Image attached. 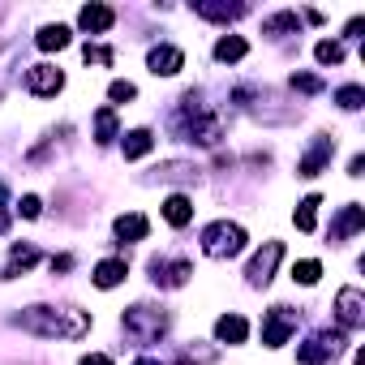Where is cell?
I'll list each match as a JSON object with an SVG mask.
<instances>
[{
  "label": "cell",
  "mask_w": 365,
  "mask_h": 365,
  "mask_svg": "<svg viewBox=\"0 0 365 365\" xmlns=\"http://www.w3.org/2000/svg\"><path fill=\"white\" fill-rule=\"evenodd\" d=\"M18 327H26L31 335H43V339H82L91 331V314L73 309V305H31L18 314Z\"/></svg>",
  "instance_id": "1"
},
{
  "label": "cell",
  "mask_w": 365,
  "mask_h": 365,
  "mask_svg": "<svg viewBox=\"0 0 365 365\" xmlns=\"http://www.w3.org/2000/svg\"><path fill=\"white\" fill-rule=\"evenodd\" d=\"M245 250V228L241 224H228V220H215L202 228V254L224 262V258H237Z\"/></svg>",
  "instance_id": "2"
},
{
  "label": "cell",
  "mask_w": 365,
  "mask_h": 365,
  "mask_svg": "<svg viewBox=\"0 0 365 365\" xmlns=\"http://www.w3.org/2000/svg\"><path fill=\"white\" fill-rule=\"evenodd\" d=\"M120 327H125L138 344H155V339L168 331V314H163V309H155V305H133V309H125Z\"/></svg>",
  "instance_id": "3"
},
{
  "label": "cell",
  "mask_w": 365,
  "mask_h": 365,
  "mask_svg": "<svg viewBox=\"0 0 365 365\" xmlns=\"http://www.w3.org/2000/svg\"><path fill=\"white\" fill-rule=\"evenodd\" d=\"M339 352H344V335L339 331H318L297 348V361L301 365H335Z\"/></svg>",
  "instance_id": "4"
},
{
  "label": "cell",
  "mask_w": 365,
  "mask_h": 365,
  "mask_svg": "<svg viewBox=\"0 0 365 365\" xmlns=\"http://www.w3.org/2000/svg\"><path fill=\"white\" fill-rule=\"evenodd\" d=\"M292 331H297V314H292L288 305L267 309V318H262V344H267V348H284Z\"/></svg>",
  "instance_id": "5"
},
{
  "label": "cell",
  "mask_w": 365,
  "mask_h": 365,
  "mask_svg": "<svg viewBox=\"0 0 365 365\" xmlns=\"http://www.w3.org/2000/svg\"><path fill=\"white\" fill-rule=\"evenodd\" d=\"M22 82H26V91H31V95H39V99H52V95H61V91H65V73H61L56 65H31Z\"/></svg>",
  "instance_id": "6"
},
{
  "label": "cell",
  "mask_w": 365,
  "mask_h": 365,
  "mask_svg": "<svg viewBox=\"0 0 365 365\" xmlns=\"http://www.w3.org/2000/svg\"><path fill=\"white\" fill-rule=\"evenodd\" d=\"M279 258H284V241H267L258 254H254V262H250V284L254 288H267L271 284V275H275V267H279Z\"/></svg>",
  "instance_id": "7"
},
{
  "label": "cell",
  "mask_w": 365,
  "mask_h": 365,
  "mask_svg": "<svg viewBox=\"0 0 365 365\" xmlns=\"http://www.w3.org/2000/svg\"><path fill=\"white\" fill-rule=\"evenodd\" d=\"M190 275H194V262L190 258H155L150 262V279L159 284V288H180V284H190Z\"/></svg>",
  "instance_id": "8"
},
{
  "label": "cell",
  "mask_w": 365,
  "mask_h": 365,
  "mask_svg": "<svg viewBox=\"0 0 365 365\" xmlns=\"http://www.w3.org/2000/svg\"><path fill=\"white\" fill-rule=\"evenodd\" d=\"M335 318H339L344 331H356V327L365 322V297H361V288H339V297H335Z\"/></svg>",
  "instance_id": "9"
},
{
  "label": "cell",
  "mask_w": 365,
  "mask_h": 365,
  "mask_svg": "<svg viewBox=\"0 0 365 365\" xmlns=\"http://www.w3.org/2000/svg\"><path fill=\"white\" fill-rule=\"evenodd\" d=\"M146 65H150V73H155V78H172V73L185 69V52L172 48V43H159V48H150Z\"/></svg>",
  "instance_id": "10"
},
{
  "label": "cell",
  "mask_w": 365,
  "mask_h": 365,
  "mask_svg": "<svg viewBox=\"0 0 365 365\" xmlns=\"http://www.w3.org/2000/svg\"><path fill=\"white\" fill-rule=\"evenodd\" d=\"M112 22H116V9H108V5H86V9L78 14V26H82V31H91V35L112 31Z\"/></svg>",
  "instance_id": "11"
},
{
  "label": "cell",
  "mask_w": 365,
  "mask_h": 365,
  "mask_svg": "<svg viewBox=\"0 0 365 365\" xmlns=\"http://www.w3.org/2000/svg\"><path fill=\"white\" fill-rule=\"evenodd\" d=\"M331 155H335V142H331V138H318V142L309 146V155L297 163V176H318V172H322V163H327Z\"/></svg>",
  "instance_id": "12"
},
{
  "label": "cell",
  "mask_w": 365,
  "mask_h": 365,
  "mask_svg": "<svg viewBox=\"0 0 365 365\" xmlns=\"http://www.w3.org/2000/svg\"><path fill=\"white\" fill-rule=\"evenodd\" d=\"M194 14H198V18H207V22H237V18L245 14V5H224V0H198Z\"/></svg>",
  "instance_id": "13"
},
{
  "label": "cell",
  "mask_w": 365,
  "mask_h": 365,
  "mask_svg": "<svg viewBox=\"0 0 365 365\" xmlns=\"http://www.w3.org/2000/svg\"><path fill=\"white\" fill-rule=\"evenodd\" d=\"M125 275H129L125 258H103L91 279H95V288H116V284H125Z\"/></svg>",
  "instance_id": "14"
},
{
  "label": "cell",
  "mask_w": 365,
  "mask_h": 365,
  "mask_svg": "<svg viewBox=\"0 0 365 365\" xmlns=\"http://www.w3.org/2000/svg\"><path fill=\"white\" fill-rule=\"evenodd\" d=\"M39 262V250L35 245H14V254H9V262L0 267V279H14L18 271H31Z\"/></svg>",
  "instance_id": "15"
},
{
  "label": "cell",
  "mask_w": 365,
  "mask_h": 365,
  "mask_svg": "<svg viewBox=\"0 0 365 365\" xmlns=\"http://www.w3.org/2000/svg\"><path fill=\"white\" fill-rule=\"evenodd\" d=\"M361 224H365V211H361L356 202H352V207H344V211H339V220L331 224V241H348Z\"/></svg>",
  "instance_id": "16"
},
{
  "label": "cell",
  "mask_w": 365,
  "mask_h": 365,
  "mask_svg": "<svg viewBox=\"0 0 365 365\" xmlns=\"http://www.w3.org/2000/svg\"><path fill=\"white\" fill-rule=\"evenodd\" d=\"M163 220H168L172 228H185V224L194 220V202H190L185 194H172V198L163 202Z\"/></svg>",
  "instance_id": "17"
},
{
  "label": "cell",
  "mask_w": 365,
  "mask_h": 365,
  "mask_svg": "<svg viewBox=\"0 0 365 365\" xmlns=\"http://www.w3.org/2000/svg\"><path fill=\"white\" fill-rule=\"evenodd\" d=\"M215 335H220L224 344H245V335H250V322H245L241 314H224V318L215 322Z\"/></svg>",
  "instance_id": "18"
},
{
  "label": "cell",
  "mask_w": 365,
  "mask_h": 365,
  "mask_svg": "<svg viewBox=\"0 0 365 365\" xmlns=\"http://www.w3.org/2000/svg\"><path fill=\"white\" fill-rule=\"evenodd\" d=\"M146 232H150V220H146V215H138V211L116 220V237H120V241H142Z\"/></svg>",
  "instance_id": "19"
},
{
  "label": "cell",
  "mask_w": 365,
  "mask_h": 365,
  "mask_svg": "<svg viewBox=\"0 0 365 365\" xmlns=\"http://www.w3.org/2000/svg\"><path fill=\"white\" fill-rule=\"evenodd\" d=\"M35 43H39V52H61V48H69V26H43L39 35H35Z\"/></svg>",
  "instance_id": "20"
},
{
  "label": "cell",
  "mask_w": 365,
  "mask_h": 365,
  "mask_svg": "<svg viewBox=\"0 0 365 365\" xmlns=\"http://www.w3.org/2000/svg\"><path fill=\"white\" fill-rule=\"evenodd\" d=\"M245 52H250V43H245L241 35H224V39L215 43V61H224V65H232V61H245Z\"/></svg>",
  "instance_id": "21"
},
{
  "label": "cell",
  "mask_w": 365,
  "mask_h": 365,
  "mask_svg": "<svg viewBox=\"0 0 365 365\" xmlns=\"http://www.w3.org/2000/svg\"><path fill=\"white\" fill-rule=\"evenodd\" d=\"M150 150H155V133H150V129L125 133V159H142V155H150Z\"/></svg>",
  "instance_id": "22"
},
{
  "label": "cell",
  "mask_w": 365,
  "mask_h": 365,
  "mask_svg": "<svg viewBox=\"0 0 365 365\" xmlns=\"http://www.w3.org/2000/svg\"><path fill=\"white\" fill-rule=\"evenodd\" d=\"M297 26H301V18H297L292 9H284V14H275V18L262 22V35H275V39H279V35H288V31H297Z\"/></svg>",
  "instance_id": "23"
},
{
  "label": "cell",
  "mask_w": 365,
  "mask_h": 365,
  "mask_svg": "<svg viewBox=\"0 0 365 365\" xmlns=\"http://www.w3.org/2000/svg\"><path fill=\"white\" fill-rule=\"evenodd\" d=\"M95 138H99V146H108L116 138V112L112 108H99L95 112Z\"/></svg>",
  "instance_id": "24"
},
{
  "label": "cell",
  "mask_w": 365,
  "mask_h": 365,
  "mask_svg": "<svg viewBox=\"0 0 365 365\" xmlns=\"http://www.w3.org/2000/svg\"><path fill=\"white\" fill-rule=\"evenodd\" d=\"M318 207H322V202H318V194H309V198H305V202L297 207V215H292V224H297L301 232H314V224H318V220H314V215H318Z\"/></svg>",
  "instance_id": "25"
},
{
  "label": "cell",
  "mask_w": 365,
  "mask_h": 365,
  "mask_svg": "<svg viewBox=\"0 0 365 365\" xmlns=\"http://www.w3.org/2000/svg\"><path fill=\"white\" fill-rule=\"evenodd\" d=\"M220 356V348H207V344H185V348H180V361H185V365H211Z\"/></svg>",
  "instance_id": "26"
},
{
  "label": "cell",
  "mask_w": 365,
  "mask_h": 365,
  "mask_svg": "<svg viewBox=\"0 0 365 365\" xmlns=\"http://www.w3.org/2000/svg\"><path fill=\"white\" fill-rule=\"evenodd\" d=\"M314 56H318V65H339V61H344V48H339L335 39H322V43L314 48Z\"/></svg>",
  "instance_id": "27"
},
{
  "label": "cell",
  "mask_w": 365,
  "mask_h": 365,
  "mask_svg": "<svg viewBox=\"0 0 365 365\" xmlns=\"http://www.w3.org/2000/svg\"><path fill=\"white\" fill-rule=\"evenodd\" d=\"M335 103H339L344 112H356V108L365 103V91H361V86H344V91H335Z\"/></svg>",
  "instance_id": "28"
},
{
  "label": "cell",
  "mask_w": 365,
  "mask_h": 365,
  "mask_svg": "<svg viewBox=\"0 0 365 365\" xmlns=\"http://www.w3.org/2000/svg\"><path fill=\"white\" fill-rule=\"evenodd\" d=\"M318 275H322V267H318L314 258H305V262H297V267H292V279H297V284H305V288H309V284H318Z\"/></svg>",
  "instance_id": "29"
},
{
  "label": "cell",
  "mask_w": 365,
  "mask_h": 365,
  "mask_svg": "<svg viewBox=\"0 0 365 365\" xmlns=\"http://www.w3.org/2000/svg\"><path fill=\"white\" fill-rule=\"evenodd\" d=\"M82 56H86V65H112L116 56H112V48H99V43H86L82 48Z\"/></svg>",
  "instance_id": "30"
},
{
  "label": "cell",
  "mask_w": 365,
  "mask_h": 365,
  "mask_svg": "<svg viewBox=\"0 0 365 365\" xmlns=\"http://www.w3.org/2000/svg\"><path fill=\"white\" fill-rule=\"evenodd\" d=\"M292 91H305V95H318V91H322V78H314V73H292Z\"/></svg>",
  "instance_id": "31"
},
{
  "label": "cell",
  "mask_w": 365,
  "mask_h": 365,
  "mask_svg": "<svg viewBox=\"0 0 365 365\" xmlns=\"http://www.w3.org/2000/svg\"><path fill=\"white\" fill-rule=\"evenodd\" d=\"M133 95H138L133 82H112V86H108V99H112V103H129Z\"/></svg>",
  "instance_id": "32"
},
{
  "label": "cell",
  "mask_w": 365,
  "mask_h": 365,
  "mask_svg": "<svg viewBox=\"0 0 365 365\" xmlns=\"http://www.w3.org/2000/svg\"><path fill=\"white\" fill-rule=\"evenodd\" d=\"M18 211H22V215H26V220H39V211H43V202H39V198H35V194H26V198H22V202H18Z\"/></svg>",
  "instance_id": "33"
},
{
  "label": "cell",
  "mask_w": 365,
  "mask_h": 365,
  "mask_svg": "<svg viewBox=\"0 0 365 365\" xmlns=\"http://www.w3.org/2000/svg\"><path fill=\"white\" fill-rule=\"evenodd\" d=\"M78 365H112V356H103V352H91V356H82Z\"/></svg>",
  "instance_id": "34"
},
{
  "label": "cell",
  "mask_w": 365,
  "mask_h": 365,
  "mask_svg": "<svg viewBox=\"0 0 365 365\" xmlns=\"http://www.w3.org/2000/svg\"><path fill=\"white\" fill-rule=\"evenodd\" d=\"M73 267V258L69 254H61V258H52V271H69Z\"/></svg>",
  "instance_id": "35"
},
{
  "label": "cell",
  "mask_w": 365,
  "mask_h": 365,
  "mask_svg": "<svg viewBox=\"0 0 365 365\" xmlns=\"http://www.w3.org/2000/svg\"><path fill=\"white\" fill-rule=\"evenodd\" d=\"M361 168H365V159H361V155H352V163H348V176H361Z\"/></svg>",
  "instance_id": "36"
},
{
  "label": "cell",
  "mask_w": 365,
  "mask_h": 365,
  "mask_svg": "<svg viewBox=\"0 0 365 365\" xmlns=\"http://www.w3.org/2000/svg\"><path fill=\"white\" fill-rule=\"evenodd\" d=\"M133 365H163V361H159V356H138Z\"/></svg>",
  "instance_id": "37"
},
{
  "label": "cell",
  "mask_w": 365,
  "mask_h": 365,
  "mask_svg": "<svg viewBox=\"0 0 365 365\" xmlns=\"http://www.w3.org/2000/svg\"><path fill=\"white\" fill-rule=\"evenodd\" d=\"M9 198V190H5V180H0V202H5Z\"/></svg>",
  "instance_id": "38"
}]
</instances>
